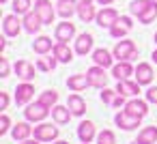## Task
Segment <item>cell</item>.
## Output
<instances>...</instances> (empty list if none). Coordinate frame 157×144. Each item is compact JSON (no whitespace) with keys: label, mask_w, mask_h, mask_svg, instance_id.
<instances>
[{"label":"cell","mask_w":157,"mask_h":144,"mask_svg":"<svg viewBox=\"0 0 157 144\" xmlns=\"http://www.w3.org/2000/svg\"><path fill=\"white\" fill-rule=\"evenodd\" d=\"M129 13L140 20V24H151L157 17V0H133Z\"/></svg>","instance_id":"cell-1"},{"label":"cell","mask_w":157,"mask_h":144,"mask_svg":"<svg viewBox=\"0 0 157 144\" xmlns=\"http://www.w3.org/2000/svg\"><path fill=\"white\" fill-rule=\"evenodd\" d=\"M112 54H114V58H118V60H133V58L138 56V47H136V43H133L131 39H121V41L114 45Z\"/></svg>","instance_id":"cell-2"},{"label":"cell","mask_w":157,"mask_h":144,"mask_svg":"<svg viewBox=\"0 0 157 144\" xmlns=\"http://www.w3.org/2000/svg\"><path fill=\"white\" fill-rule=\"evenodd\" d=\"M140 116H136V114H131V112H127V110H123V112H118L116 116H114V123L121 127V129H125V131H133V129H138L140 127Z\"/></svg>","instance_id":"cell-3"},{"label":"cell","mask_w":157,"mask_h":144,"mask_svg":"<svg viewBox=\"0 0 157 144\" xmlns=\"http://www.w3.org/2000/svg\"><path fill=\"white\" fill-rule=\"evenodd\" d=\"M48 114H50V108H45L43 103H30L26 110H24V116H26V120H30V123H43L45 118H48Z\"/></svg>","instance_id":"cell-4"},{"label":"cell","mask_w":157,"mask_h":144,"mask_svg":"<svg viewBox=\"0 0 157 144\" xmlns=\"http://www.w3.org/2000/svg\"><path fill=\"white\" fill-rule=\"evenodd\" d=\"M33 133H35V138L39 142H54L58 138V127H54L50 123H41V125H37L33 129Z\"/></svg>","instance_id":"cell-5"},{"label":"cell","mask_w":157,"mask_h":144,"mask_svg":"<svg viewBox=\"0 0 157 144\" xmlns=\"http://www.w3.org/2000/svg\"><path fill=\"white\" fill-rule=\"evenodd\" d=\"M133 28V22H131V17H127V15H123V17H118L112 26H110V35L114 37V39H123L129 30Z\"/></svg>","instance_id":"cell-6"},{"label":"cell","mask_w":157,"mask_h":144,"mask_svg":"<svg viewBox=\"0 0 157 144\" xmlns=\"http://www.w3.org/2000/svg\"><path fill=\"white\" fill-rule=\"evenodd\" d=\"M86 75H88L90 86H95V88H105V86H108V75H105V69H103V67L95 65V67H90V69L86 71Z\"/></svg>","instance_id":"cell-7"},{"label":"cell","mask_w":157,"mask_h":144,"mask_svg":"<svg viewBox=\"0 0 157 144\" xmlns=\"http://www.w3.org/2000/svg\"><path fill=\"white\" fill-rule=\"evenodd\" d=\"M54 35H56V41H60V43H69V41L75 37V24H71L69 20H65V22H60V24L56 26Z\"/></svg>","instance_id":"cell-8"},{"label":"cell","mask_w":157,"mask_h":144,"mask_svg":"<svg viewBox=\"0 0 157 144\" xmlns=\"http://www.w3.org/2000/svg\"><path fill=\"white\" fill-rule=\"evenodd\" d=\"M35 11H37V13L41 15L43 24L52 26V22H54V15H56V11L52 9V2H50V0H37V2H35Z\"/></svg>","instance_id":"cell-9"},{"label":"cell","mask_w":157,"mask_h":144,"mask_svg":"<svg viewBox=\"0 0 157 144\" xmlns=\"http://www.w3.org/2000/svg\"><path fill=\"white\" fill-rule=\"evenodd\" d=\"M116 20H118V11H114V9H110V7H103V9L97 13V17H95L97 26H101V28H110Z\"/></svg>","instance_id":"cell-10"},{"label":"cell","mask_w":157,"mask_h":144,"mask_svg":"<svg viewBox=\"0 0 157 144\" xmlns=\"http://www.w3.org/2000/svg\"><path fill=\"white\" fill-rule=\"evenodd\" d=\"M22 24H24V22L17 20V13H13V15H5V20H2L5 35H7V37H17V35L22 32Z\"/></svg>","instance_id":"cell-11"},{"label":"cell","mask_w":157,"mask_h":144,"mask_svg":"<svg viewBox=\"0 0 157 144\" xmlns=\"http://www.w3.org/2000/svg\"><path fill=\"white\" fill-rule=\"evenodd\" d=\"M41 26H43V20H41V15H39L37 11H28V13L24 15V30H26V32L35 35V32L41 30Z\"/></svg>","instance_id":"cell-12"},{"label":"cell","mask_w":157,"mask_h":144,"mask_svg":"<svg viewBox=\"0 0 157 144\" xmlns=\"http://www.w3.org/2000/svg\"><path fill=\"white\" fill-rule=\"evenodd\" d=\"M136 82H140L142 86H146V84H151L153 82V78H155V73H153V67L148 65V63H138V67H136Z\"/></svg>","instance_id":"cell-13"},{"label":"cell","mask_w":157,"mask_h":144,"mask_svg":"<svg viewBox=\"0 0 157 144\" xmlns=\"http://www.w3.org/2000/svg\"><path fill=\"white\" fill-rule=\"evenodd\" d=\"M33 97H35V86H33L30 82H24V84L17 86V90H15V103H17V105L28 103Z\"/></svg>","instance_id":"cell-14"},{"label":"cell","mask_w":157,"mask_h":144,"mask_svg":"<svg viewBox=\"0 0 157 144\" xmlns=\"http://www.w3.org/2000/svg\"><path fill=\"white\" fill-rule=\"evenodd\" d=\"M78 138L82 140V142H93L95 138H97V129H95V123H90V120H82L80 123V127H78Z\"/></svg>","instance_id":"cell-15"},{"label":"cell","mask_w":157,"mask_h":144,"mask_svg":"<svg viewBox=\"0 0 157 144\" xmlns=\"http://www.w3.org/2000/svg\"><path fill=\"white\" fill-rule=\"evenodd\" d=\"M140 82H131L129 78L127 80H118V84H116V93H121V95H125V97H133V95H138L140 93Z\"/></svg>","instance_id":"cell-16"},{"label":"cell","mask_w":157,"mask_h":144,"mask_svg":"<svg viewBox=\"0 0 157 144\" xmlns=\"http://www.w3.org/2000/svg\"><path fill=\"white\" fill-rule=\"evenodd\" d=\"M125 110L131 112V114H136V116H140V118H144V116L148 114V101H142V99H129V101L125 103Z\"/></svg>","instance_id":"cell-17"},{"label":"cell","mask_w":157,"mask_h":144,"mask_svg":"<svg viewBox=\"0 0 157 144\" xmlns=\"http://www.w3.org/2000/svg\"><path fill=\"white\" fill-rule=\"evenodd\" d=\"M56 13H58L63 20H69L73 13H78V2H75V0H58Z\"/></svg>","instance_id":"cell-18"},{"label":"cell","mask_w":157,"mask_h":144,"mask_svg":"<svg viewBox=\"0 0 157 144\" xmlns=\"http://www.w3.org/2000/svg\"><path fill=\"white\" fill-rule=\"evenodd\" d=\"M93 43H95L93 35H90V32H82V35L78 37V41H75V52H78L80 56H86V54L93 50Z\"/></svg>","instance_id":"cell-19"},{"label":"cell","mask_w":157,"mask_h":144,"mask_svg":"<svg viewBox=\"0 0 157 144\" xmlns=\"http://www.w3.org/2000/svg\"><path fill=\"white\" fill-rule=\"evenodd\" d=\"M15 73H17V78L24 80V82L35 80V67H33L28 60H17V63H15Z\"/></svg>","instance_id":"cell-20"},{"label":"cell","mask_w":157,"mask_h":144,"mask_svg":"<svg viewBox=\"0 0 157 144\" xmlns=\"http://www.w3.org/2000/svg\"><path fill=\"white\" fill-rule=\"evenodd\" d=\"M133 73H136V69L129 65V60H118V65L112 67V75H114L116 80H127V78L133 75Z\"/></svg>","instance_id":"cell-21"},{"label":"cell","mask_w":157,"mask_h":144,"mask_svg":"<svg viewBox=\"0 0 157 144\" xmlns=\"http://www.w3.org/2000/svg\"><path fill=\"white\" fill-rule=\"evenodd\" d=\"M71 116H73V112L69 110V105H54L52 108V118L58 123V125H67L69 120H71Z\"/></svg>","instance_id":"cell-22"},{"label":"cell","mask_w":157,"mask_h":144,"mask_svg":"<svg viewBox=\"0 0 157 144\" xmlns=\"http://www.w3.org/2000/svg\"><path fill=\"white\" fill-rule=\"evenodd\" d=\"M67 86L73 90V93H82L86 86H90V82H88V75L84 73H78V75H69V80H67Z\"/></svg>","instance_id":"cell-23"},{"label":"cell","mask_w":157,"mask_h":144,"mask_svg":"<svg viewBox=\"0 0 157 144\" xmlns=\"http://www.w3.org/2000/svg\"><path fill=\"white\" fill-rule=\"evenodd\" d=\"M67 105H69V110L73 112V116H82L84 112H86V101L78 95V93H73V95H69V99H67Z\"/></svg>","instance_id":"cell-24"},{"label":"cell","mask_w":157,"mask_h":144,"mask_svg":"<svg viewBox=\"0 0 157 144\" xmlns=\"http://www.w3.org/2000/svg\"><path fill=\"white\" fill-rule=\"evenodd\" d=\"M52 54L58 58V63H71L73 60V52L69 50V45L67 43H54V50H52Z\"/></svg>","instance_id":"cell-25"},{"label":"cell","mask_w":157,"mask_h":144,"mask_svg":"<svg viewBox=\"0 0 157 144\" xmlns=\"http://www.w3.org/2000/svg\"><path fill=\"white\" fill-rule=\"evenodd\" d=\"M11 135H13V140L24 142V140H28V138L33 135V127H30L28 123H17V125L11 127Z\"/></svg>","instance_id":"cell-26"},{"label":"cell","mask_w":157,"mask_h":144,"mask_svg":"<svg viewBox=\"0 0 157 144\" xmlns=\"http://www.w3.org/2000/svg\"><path fill=\"white\" fill-rule=\"evenodd\" d=\"M112 56H114V54H110V52L103 50V47H99V50L93 52V60H95V65H99V67H103V69L114 67V65H112Z\"/></svg>","instance_id":"cell-27"},{"label":"cell","mask_w":157,"mask_h":144,"mask_svg":"<svg viewBox=\"0 0 157 144\" xmlns=\"http://www.w3.org/2000/svg\"><path fill=\"white\" fill-rule=\"evenodd\" d=\"M78 15H80V20L82 22H93L95 17H97V11H95V7H93V2H80L78 5Z\"/></svg>","instance_id":"cell-28"},{"label":"cell","mask_w":157,"mask_h":144,"mask_svg":"<svg viewBox=\"0 0 157 144\" xmlns=\"http://www.w3.org/2000/svg\"><path fill=\"white\" fill-rule=\"evenodd\" d=\"M33 50H35L37 54H48V52L54 50V43H52L50 37H37L35 43H33Z\"/></svg>","instance_id":"cell-29"},{"label":"cell","mask_w":157,"mask_h":144,"mask_svg":"<svg viewBox=\"0 0 157 144\" xmlns=\"http://www.w3.org/2000/svg\"><path fill=\"white\" fill-rule=\"evenodd\" d=\"M39 103H43L45 108L52 110V108L58 103V93H56V90H43L41 97H39Z\"/></svg>","instance_id":"cell-30"},{"label":"cell","mask_w":157,"mask_h":144,"mask_svg":"<svg viewBox=\"0 0 157 144\" xmlns=\"http://www.w3.org/2000/svg\"><path fill=\"white\" fill-rule=\"evenodd\" d=\"M138 140H142V142H148V144H155V142H157V127H155V125H151V127H144V129L138 133Z\"/></svg>","instance_id":"cell-31"},{"label":"cell","mask_w":157,"mask_h":144,"mask_svg":"<svg viewBox=\"0 0 157 144\" xmlns=\"http://www.w3.org/2000/svg\"><path fill=\"white\" fill-rule=\"evenodd\" d=\"M33 7V0H13V11L17 15H26Z\"/></svg>","instance_id":"cell-32"},{"label":"cell","mask_w":157,"mask_h":144,"mask_svg":"<svg viewBox=\"0 0 157 144\" xmlns=\"http://www.w3.org/2000/svg\"><path fill=\"white\" fill-rule=\"evenodd\" d=\"M97 144H116V135H114V131L103 129V131L97 135Z\"/></svg>","instance_id":"cell-33"},{"label":"cell","mask_w":157,"mask_h":144,"mask_svg":"<svg viewBox=\"0 0 157 144\" xmlns=\"http://www.w3.org/2000/svg\"><path fill=\"white\" fill-rule=\"evenodd\" d=\"M116 90H112V88H103V93H101V101L103 103H108V105H112V101L116 99Z\"/></svg>","instance_id":"cell-34"},{"label":"cell","mask_w":157,"mask_h":144,"mask_svg":"<svg viewBox=\"0 0 157 144\" xmlns=\"http://www.w3.org/2000/svg\"><path fill=\"white\" fill-rule=\"evenodd\" d=\"M9 129H11V118L7 114H2V116H0V135H5Z\"/></svg>","instance_id":"cell-35"},{"label":"cell","mask_w":157,"mask_h":144,"mask_svg":"<svg viewBox=\"0 0 157 144\" xmlns=\"http://www.w3.org/2000/svg\"><path fill=\"white\" fill-rule=\"evenodd\" d=\"M146 101L157 105V86H151V88L146 90Z\"/></svg>","instance_id":"cell-36"},{"label":"cell","mask_w":157,"mask_h":144,"mask_svg":"<svg viewBox=\"0 0 157 144\" xmlns=\"http://www.w3.org/2000/svg\"><path fill=\"white\" fill-rule=\"evenodd\" d=\"M0 78H9V60L0 58Z\"/></svg>","instance_id":"cell-37"},{"label":"cell","mask_w":157,"mask_h":144,"mask_svg":"<svg viewBox=\"0 0 157 144\" xmlns=\"http://www.w3.org/2000/svg\"><path fill=\"white\" fill-rule=\"evenodd\" d=\"M37 69H39V71H52L48 58H39V60H37Z\"/></svg>","instance_id":"cell-38"},{"label":"cell","mask_w":157,"mask_h":144,"mask_svg":"<svg viewBox=\"0 0 157 144\" xmlns=\"http://www.w3.org/2000/svg\"><path fill=\"white\" fill-rule=\"evenodd\" d=\"M9 108V93H0V110Z\"/></svg>","instance_id":"cell-39"},{"label":"cell","mask_w":157,"mask_h":144,"mask_svg":"<svg viewBox=\"0 0 157 144\" xmlns=\"http://www.w3.org/2000/svg\"><path fill=\"white\" fill-rule=\"evenodd\" d=\"M112 105H114V108H121V105H125V95H121V93H118V95H116V99L112 101Z\"/></svg>","instance_id":"cell-40"},{"label":"cell","mask_w":157,"mask_h":144,"mask_svg":"<svg viewBox=\"0 0 157 144\" xmlns=\"http://www.w3.org/2000/svg\"><path fill=\"white\" fill-rule=\"evenodd\" d=\"M97 2H99L101 7H105V5H110V2H114V0H97Z\"/></svg>","instance_id":"cell-41"},{"label":"cell","mask_w":157,"mask_h":144,"mask_svg":"<svg viewBox=\"0 0 157 144\" xmlns=\"http://www.w3.org/2000/svg\"><path fill=\"white\" fill-rule=\"evenodd\" d=\"M22 144H39V140H37V138H35V140H24Z\"/></svg>","instance_id":"cell-42"},{"label":"cell","mask_w":157,"mask_h":144,"mask_svg":"<svg viewBox=\"0 0 157 144\" xmlns=\"http://www.w3.org/2000/svg\"><path fill=\"white\" fill-rule=\"evenodd\" d=\"M54 144H69L67 140H54Z\"/></svg>","instance_id":"cell-43"},{"label":"cell","mask_w":157,"mask_h":144,"mask_svg":"<svg viewBox=\"0 0 157 144\" xmlns=\"http://www.w3.org/2000/svg\"><path fill=\"white\" fill-rule=\"evenodd\" d=\"M131 144H148V142H142V140H133Z\"/></svg>","instance_id":"cell-44"},{"label":"cell","mask_w":157,"mask_h":144,"mask_svg":"<svg viewBox=\"0 0 157 144\" xmlns=\"http://www.w3.org/2000/svg\"><path fill=\"white\" fill-rule=\"evenodd\" d=\"M153 60H155V65H157V50L153 52Z\"/></svg>","instance_id":"cell-45"},{"label":"cell","mask_w":157,"mask_h":144,"mask_svg":"<svg viewBox=\"0 0 157 144\" xmlns=\"http://www.w3.org/2000/svg\"><path fill=\"white\" fill-rule=\"evenodd\" d=\"M80 2H93V0H80Z\"/></svg>","instance_id":"cell-46"},{"label":"cell","mask_w":157,"mask_h":144,"mask_svg":"<svg viewBox=\"0 0 157 144\" xmlns=\"http://www.w3.org/2000/svg\"><path fill=\"white\" fill-rule=\"evenodd\" d=\"M0 2H2V5H7V2H9V0H0Z\"/></svg>","instance_id":"cell-47"},{"label":"cell","mask_w":157,"mask_h":144,"mask_svg":"<svg viewBox=\"0 0 157 144\" xmlns=\"http://www.w3.org/2000/svg\"><path fill=\"white\" fill-rule=\"evenodd\" d=\"M155 43H157V32H155Z\"/></svg>","instance_id":"cell-48"},{"label":"cell","mask_w":157,"mask_h":144,"mask_svg":"<svg viewBox=\"0 0 157 144\" xmlns=\"http://www.w3.org/2000/svg\"><path fill=\"white\" fill-rule=\"evenodd\" d=\"M82 144H88V142H82Z\"/></svg>","instance_id":"cell-49"}]
</instances>
